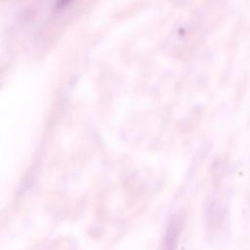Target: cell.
I'll use <instances>...</instances> for the list:
<instances>
[{"instance_id":"obj_1","label":"cell","mask_w":250,"mask_h":250,"mask_svg":"<svg viewBox=\"0 0 250 250\" xmlns=\"http://www.w3.org/2000/svg\"><path fill=\"white\" fill-rule=\"evenodd\" d=\"M73 0H57L56 4H55V9L57 11L63 9L64 7H66L69 3H71Z\"/></svg>"}]
</instances>
